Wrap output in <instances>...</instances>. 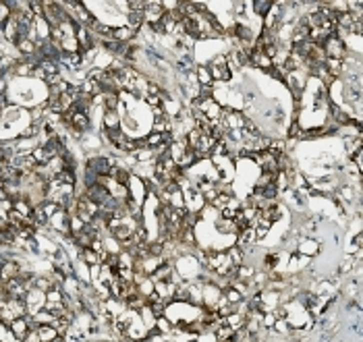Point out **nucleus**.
I'll return each instance as SVG.
<instances>
[{
    "instance_id": "nucleus-1",
    "label": "nucleus",
    "mask_w": 363,
    "mask_h": 342,
    "mask_svg": "<svg viewBox=\"0 0 363 342\" xmlns=\"http://www.w3.org/2000/svg\"><path fill=\"white\" fill-rule=\"evenodd\" d=\"M322 48H324V52H326V58H344V54H346V44H344V39H340L338 35H330V37H326L324 39V44H322Z\"/></svg>"
},
{
    "instance_id": "nucleus-2",
    "label": "nucleus",
    "mask_w": 363,
    "mask_h": 342,
    "mask_svg": "<svg viewBox=\"0 0 363 342\" xmlns=\"http://www.w3.org/2000/svg\"><path fill=\"white\" fill-rule=\"evenodd\" d=\"M32 316H21V318H15L10 324H8V330L12 332V336H15L17 340H25V336H27V332H30V328H32Z\"/></svg>"
},
{
    "instance_id": "nucleus-3",
    "label": "nucleus",
    "mask_w": 363,
    "mask_h": 342,
    "mask_svg": "<svg viewBox=\"0 0 363 342\" xmlns=\"http://www.w3.org/2000/svg\"><path fill=\"white\" fill-rule=\"evenodd\" d=\"M15 46H17V50L21 52V56H34V54L38 52V46H36V39H32V37H27V35H23V37H17V42H15Z\"/></svg>"
},
{
    "instance_id": "nucleus-4",
    "label": "nucleus",
    "mask_w": 363,
    "mask_h": 342,
    "mask_svg": "<svg viewBox=\"0 0 363 342\" xmlns=\"http://www.w3.org/2000/svg\"><path fill=\"white\" fill-rule=\"evenodd\" d=\"M208 68H210V75H212V81H214V83H224V81H228V79L232 77V75H230V68H228L226 64H222V66L210 64Z\"/></svg>"
},
{
    "instance_id": "nucleus-5",
    "label": "nucleus",
    "mask_w": 363,
    "mask_h": 342,
    "mask_svg": "<svg viewBox=\"0 0 363 342\" xmlns=\"http://www.w3.org/2000/svg\"><path fill=\"white\" fill-rule=\"evenodd\" d=\"M102 127L104 129H118L120 127V112L118 110H104L102 112Z\"/></svg>"
},
{
    "instance_id": "nucleus-6",
    "label": "nucleus",
    "mask_w": 363,
    "mask_h": 342,
    "mask_svg": "<svg viewBox=\"0 0 363 342\" xmlns=\"http://www.w3.org/2000/svg\"><path fill=\"white\" fill-rule=\"evenodd\" d=\"M79 257H81V262L86 266H100V262H102L100 253H98L96 249H92V247H81Z\"/></svg>"
},
{
    "instance_id": "nucleus-7",
    "label": "nucleus",
    "mask_w": 363,
    "mask_h": 342,
    "mask_svg": "<svg viewBox=\"0 0 363 342\" xmlns=\"http://www.w3.org/2000/svg\"><path fill=\"white\" fill-rule=\"evenodd\" d=\"M58 336V332H56V328H54L52 324H38V338H40V342H54V338Z\"/></svg>"
},
{
    "instance_id": "nucleus-8",
    "label": "nucleus",
    "mask_w": 363,
    "mask_h": 342,
    "mask_svg": "<svg viewBox=\"0 0 363 342\" xmlns=\"http://www.w3.org/2000/svg\"><path fill=\"white\" fill-rule=\"evenodd\" d=\"M127 25L131 27L133 31H139V29H142V27L146 25V19H144V10L131 8V10H129V19H127Z\"/></svg>"
},
{
    "instance_id": "nucleus-9",
    "label": "nucleus",
    "mask_w": 363,
    "mask_h": 342,
    "mask_svg": "<svg viewBox=\"0 0 363 342\" xmlns=\"http://www.w3.org/2000/svg\"><path fill=\"white\" fill-rule=\"evenodd\" d=\"M214 226H216V230L220 232V235H234L236 237V226H234V222L232 220H226V218H216L214 220Z\"/></svg>"
},
{
    "instance_id": "nucleus-10",
    "label": "nucleus",
    "mask_w": 363,
    "mask_h": 342,
    "mask_svg": "<svg viewBox=\"0 0 363 342\" xmlns=\"http://www.w3.org/2000/svg\"><path fill=\"white\" fill-rule=\"evenodd\" d=\"M19 266L15 262H4L2 266H0V278L2 280H10V278H17L19 276Z\"/></svg>"
},
{
    "instance_id": "nucleus-11",
    "label": "nucleus",
    "mask_w": 363,
    "mask_h": 342,
    "mask_svg": "<svg viewBox=\"0 0 363 342\" xmlns=\"http://www.w3.org/2000/svg\"><path fill=\"white\" fill-rule=\"evenodd\" d=\"M135 33L137 31H133L129 25H124V27H118V29H114V39H116V42L127 44V42H131V39L135 37Z\"/></svg>"
},
{
    "instance_id": "nucleus-12",
    "label": "nucleus",
    "mask_w": 363,
    "mask_h": 342,
    "mask_svg": "<svg viewBox=\"0 0 363 342\" xmlns=\"http://www.w3.org/2000/svg\"><path fill=\"white\" fill-rule=\"evenodd\" d=\"M195 77H198V83L200 85H214L212 75H210V68H208V66H198V68H195Z\"/></svg>"
},
{
    "instance_id": "nucleus-13",
    "label": "nucleus",
    "mask_w": 363,
    "mask_h": 342,
    "mask_svg": "<svg viewBox=\"0 0 363 342\" xmlns=\"http://www.w3.org/2000/svg\"><path fill=\"white\" fill-rule=\"evenodd\" d=\"M60 50L62 52H79V42L75 35H64L60 39Z\"/></svg>"
},
{
    "instance_id": "nucleus-14",
    "label": "nucleus",
    "mask_w": 363,
    "mask_h": 342,
    "mask_svg": "<svg viewBox=\"0 0 363 342\" xmlns=\"http://www.w3.org/2000/svg\"><path fill=\"white\" fill-rule=\"evenodd\" d=\"M274 4L270 2V0H254V10H256V15H260V17H266V12Z\"/></svg>"
},
{
    "instance_id": "nucleus-15",
    "label": "nucleus",
    "mask_w": 363,
    "mask_h": 342,
    "mask_svg": "<svg viewBox=\"0 0 363 342\" xmlns=\"http://www.w3.org/2000/svg\"><path fill=\"white\" fill-rule=\"evenodd\" d=\"M222 295H224V297H226V301H228V303H232V305H236V303H239V301H243V299H245V297H243L239 291H236V289H232V286H226V289L222 291Z\"/></svg>"
},
{
    "instance_id": "nucleus-16",
    "label": "nucleus",
    "mask_w": 363,
    "mask_h": 342,
    "mask_svg": "<svg viewBox=\"0 0 363 342\" xmlns=\"http://www.w3.org/2000/svg\"><path fill=\"white\" fill-rule=\"evenodd\" d=\"M154 326H156L162 334H170L172 332V324H170V320L166 318V316H158L156 318V324H154Z\"/></svg>"
},
{
    "instance_id": "nucleus-17",
    "label": "nucleus",
    "mask_w": 363,
    "mask_h": 342,
    "mask_svg": "<svg viewBox=\"0 0 363 342\" xmlns=\"http://www.w3.org/2000/svg\"><path fill=\"white\" fill-rule=\"evenodd\" d=\"M34 286L36 289H40L42 293H48L52 286H56V284H52V278L48 280V278H34Z\"/></svg>"
},
{
    "instance_id": "nucleus-18",
    "label": "nucleus",
    "mask_w": 363,
    "mask_h": 342,
    "mask_svg": "<svg viewBox=\"0 0 363 342\" xmlns=\"http://www.w3.org/2000/svg\"><path fill=\"white\" fill-rule=\"evenodd\" d=\"M316 251H318V243H314V241H305L299 245V253H303V255H314Z\"/></svg>"
},
{
    "instance_id": "nucleus-19",
    "label": "nucleus",
    "mask_w": 363,
    "mask_h": 342,
    "mask_svg": "<svg viewBox=\"0 0 363 342\" xmlns=\"http://www.w3.org/2000/svg\"><path fill=\"white\" fill-rule=\"evenodd\" d=\"M288 137H292V139H297V137H303V129H301V125H299L297 118L292 120V125H290V129H288Z\"/></svg>"
},
{
    "instance_id": "nucleus-20",
    "label": "nucleus",
    "mask_w": 363,
    "mask_h": 342,
    "mask_svg": "<svg viewBox=\"0 0 363 342\" xmlns=\"http://www.w3.org/2000/svg\"><path fill=\"white\" fill-rule=\"evenodd\" d=\"M8 17H10V8H8V4H4L2 0H0V25H2Z\"/></svg>"
},
{
    "instance_id": "nucleus-21",
    "label": "nucleus",
    "mask_w": 363,
    "mask_h": 342,
    "mask_svg": "<svg viewBox=\"0 0 363 342\" xmlns=\"http://www.w3.org/2000/svg\"><path fill=\"white\" fill-rule=\"evenodd\" d=\"M210 64H216V66H222V64H226V54H218V56H214Z\"/></svg>"
},
{
    "instance_id": "nucleus-22",
    "label": "nucleus",
    "mask_w": 363,
    "mask_h": 342,
    "mask_svg": "<svg viewBox=\"0 0 363 342\" xmlns=\"http://www.w3.org/2000/svg\"><path fill=\"white\" fill-rule=\"evenodd\" d=\"M353 243H355V249L353 251H361V247H363V235H361V232H357V235H355Z\"/></svg>"
},
{
    "instance_id": "nucleus-23",
    "label": "nucleus",
    "mask_w": 363,
    "mask_h": 342,
    "mask_svg": "<svg viewBox=\"0 0 363 342\" xmlns=\"http://www.w3.org/2000/svg\"><path fill=\"white\" fill-rule=\"evenodd\" d=\"M4 91H6V81L0 79V93H4Z\"/></svg>"
},
{
    "instance_id": "nucleus-24",
    "label": "nucleus",
    "mask_w": 363,
    "mask_h": 342,
    "mask_svg": "<svg viewBox=\"0 0 363 342\" xmlns=\"http://www.w3.org/2000/svg\"><path fill=\"white\" fill-rule=\"evenodd\" d=\"M0 58H2V52H0Z\"/></svg>"
},
{
    "instance_id": "nucleus-25",
    "label": "nucleus",
    "mask_w": 363,
    "mask_h": 342,
    "mask_svg": "<svg viewBox=\"0 0 363 342\" xmlns=\"http://www.w3.org/2000/svg\"><path fill=\"white\" fill-rule=\"evenodd\" d=\"M344 2H346V0H344Z\"/></svg>"
}]
</instances>
